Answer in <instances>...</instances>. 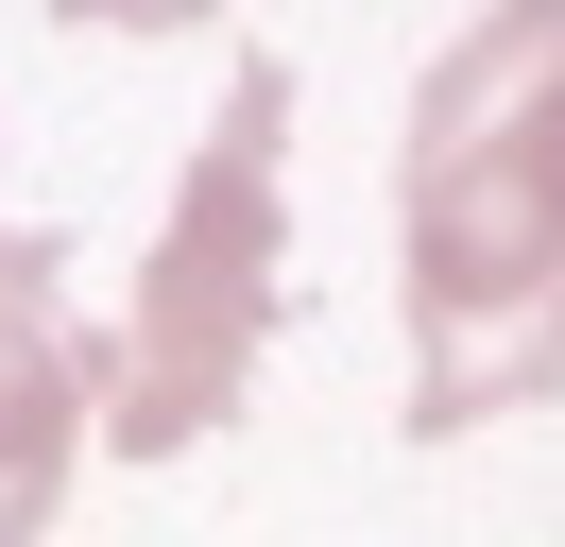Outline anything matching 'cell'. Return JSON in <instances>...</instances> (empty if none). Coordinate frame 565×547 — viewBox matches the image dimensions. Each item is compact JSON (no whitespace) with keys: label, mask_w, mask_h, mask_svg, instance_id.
Segmentation results:
<instances>
[{"label":"cell","mask_w":565,"mask_h":547,"mask_svg":"<svg viewBox=\"0 0 565 547\" xmlns=\"http://www.w3.org/2000/svg\"><path fill=\"white\" fill-rule=\"evenodd\" d=\"M394 257H412L428 444L565 394V0H480L428 52L394 154Z\"/></svg>","instance_id":"6da1fadb"},{"label":"cell","mask_w":565,"mask_h":547,"mask_svg":"<svg viewBox=\"0 0 565 547\" xmlns=\"http://www.w3.org/2000/svg\"><path fill=\"white\" fill-rule=\"evenodd\" d=\"M275 291H291V68L241 52V86L189 137V189H172V223L138 257V308L104 342V394H86L120 462H172V444H206L257 394Z\"/></svg>","instance_id":"7a4b0ae2"},{"label":"cell","mask_w":565,"mask_h":547,"mask_svg":"<svg viewBox=\"0 0 565 547\" xmlns=\"http://www.w3.org/2000/svg\"><path fill=\"white\" fill-rule=\"evenodd\" d=\"M86 394H104V342L70 325V257L35 223H0V547H35L70 496Z\"/></svg>","instance_id":"3957f363"},{"label":"cell","mask_w":565,"mask_h":547,"mask_svg":"<svg viewBox=\"0 0 565 547\" xmlns=\"http://www.w3.org/2000/svg\"><path fill=\"white\" fill-rule=\"evenodd\" d=\"M70 18H104V34H189V18H223V0H70Z\"/></svg>","instance_id":"277c9868"}]
</instances>
